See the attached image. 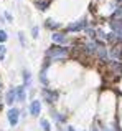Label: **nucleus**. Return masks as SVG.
Masks as SVG:
<instances>
[{"label": "nucleus", "mask_w": 122, "mask_h": 131, "mask_svg": "<svg viewBox=\"0 0 122 131\" xmlns=\"http://www.w3.org/2000/svg\"><path fill=\"white\" fill-rule=\"evenodd\" d=\"M33 37H35V38H36V37H38V28H36V27H35V28H33Z\"/></svg>", "instance_id": "nucleus-19"}, {"label": "nucleus", "mask_w": 122, "mask_h": 131, "mask_svg": "<svg viewBox=\"0 0 122 131\" xmlns=\"http://www.w3.org/2000/svg\"><path fill=\"white\" fill-rule=\"evenodd\" d=\"M86 48H87V51H89V53H94V51H97L99 45L94 43V42H91V43H87V45H86Z\"/></svg>", "instance_id": "nucleus-9"}, {"label": "nucleus", "mask_w": 122, "mask_h": 131, "mask_svg": "<svg viewBox=\"0 0 122 131\" xmlns=\"http://www.w3.org/2000/svg\"><path fill=\"white\" fill-rule=\"evenodd\" d=\"M3 58H5V47L0 45V60H3Z\"/></svg>", "instance_id": "nucleus-15"}, {"label": "nucleus", "mask_w": 122, "mask_h": 131, "mask_svg": "<svg viewBox=\"0 0 122 131\" xmlns=\"http://www.w3.org/2000/svg\"><path fill=\"white\" fill-rule=\"evenodd\" d=\"M51 38H53V42H56V43H64L66 42V37H64L63 33H53Z\"/></svg>", "instance_id": "nucleus-7"}, {"label": "nucleus", "mask_w": 122, "mask_h": 131, "mask_svg": "<svg viewBox=\"0 0 122 131\" xmlns=\"http://www.w3.org/2000/svg\"><path fill=\"white\" fill-rule=\"evenodd\" d=\"M112 18L114 20H117V18H119V20H122V5L119 7V8H117L116 10V12H114V15H112Z\"/></svg>", "instance_id": "nucleus-12"}, {"label": "nucleus", "mask_w": 122, "mask_h": 131, "mask_svg": "<svg viewBox=\"0 0 122 131\" xmlns=\"http://www.w3.org/2000/svg\"><path fill=\"white\" fill-rule=\"evenodd\" d=\"M30 111H32V115H33V116H38V115H40V111H41V105H40V101H38V100L32 101Z\"/></svg>", "instance_id": "nucleus-5"}, {"label": "nucleus", "mask_w": 122, "mask_h": 131, "mask_svg": "<svg viewBox=\"0 0 122 131\" xmlns=\"http://www.w3.org/2000/svg\"><path fill=\"white\" fill-rule=\"evenodd\" d=\"M45 98H46V100H50V103H53V100L56 98V95H51L48 90H45Z\"/></svg>", "instance_id": "nucleus-13"}, {"label": "nucleus", "mask_w": 122, "mask_h": 131, "mask_svg": "<svg viewBox=\"0 0 122 131\" xmlns=\"http://www.w3.org/2000/svg\"><path fill=\"white\" fill-rule=\"evenodd\" d=\"M48 27H53V28H56V27H58V23H51V20H50V22H48Z\"/></svg>", "instance_id": "nucleus-18"}, {"label": "nucleus", "mask_w": 122, "mask_h": 131, "mask_svg": "<svg viewBox=\"0 0 122 131\" xmlns=\"http://www.w3.org/2000/svg\"><path fill=\"white\" fill-rule=\"evenodd\" d=\"M111 55H112L114 58H119L120 55H122V50H120L119 47H116V48H112V50H111Z\"/></svg>", "instance_id": "nucleus-10"}, {"label": "nucleus", "mask_w": 122, "mask_h": 131, "mask_svg": "<svg viewBox=\"0 0 122 131\" xmlns=\"http://www.w3.org/2000/svg\"><path fill=\"white\" fill-rule=\"evenodd\" d=\"M97 55H99L102 60H106V58H107V51H106V48L99 47V48H97Z\"/></svg>", "instance_id": "nucleus-11"}, {"label": "nucleus", "mask_w": 122, "mask_h": 131, "mask_svg": "<svg viewBox=\"0 0 122 131\" xmlns=\"http://www.w3.org/2000/svg\"><path fill=\"white\" fill-rule=\"evenodd\" d=\"M48 55L50 58H66V55H68V50L66 48H63V47H53L51 50H48Z\"/></svg>", "instance_id": "nucleus-1"}, {"label": "nucleus", "mask_w": 122, "mask_h": 131, "mask_svg": "<svg viewBox=\"0 0 122 131\" xmlns=\"http://www.w3.org/2000/svg\"><path fill=\"white\" fill-rule=\"evenodd\" d=\"M104 131H114L112 128H104Z\"/></svg>", "instance_id": "nucleus-20"}, {"label": "nucleus", "mask_w": 122, "mask_h": 131, "mask_svg": "<svg viewBox=\"0 0 122 131\" xmlns=\"http://www.w3.org/2000/svg\"><path fill=\"white\" fill-rule=\"evenodd\" d=\"M5 40H7V33L5 32H3V30H0V42H5Z\"/></svg>", "instance_id": "nucleus-16"}, {"label": "nucleus", "mask_w": 122, "mask_h": 131, "mask_svg": "<svg viewBox=\"0 0 122 131\" xmlns=\"http://www.w3.org/2000/svg\"><path fill=\"white\" fill-rule=\"evenodd\" d=\"M93 131H97V129H96V128H94V129H93Z\"/></svg>", "instance_id": "nucleus-22"}, {"label": "nucleus", "mask_w": 122, "mask_h": 131, "mask_svg": "<svg viewBox=\"0 0 122 131\" xmlns=\"http://www.w3.org/2000/svg\"><path fill=\"white\" fill-rule=\"evenodd\" d=\"M8 121H10V125H13V126L18 123V110L17 108H12L8 111Z\"/></svg>", "instance_id": "nucleus-4"}, {"label": "nucleus", "mask_w": 122, "mask_h": 131, "mask_svg": "<svg viewBox=\"0 0 122 131\" xmlns=\"http://www.w3.org/2000/svg\"><path fill=\"white\" fill-rule=\"evenodd\" d=\"M84 27H86V22H84V20H81V22H76V23L68 25V32H79V30H83Z\"/></svg>", "instance_id": "nucleus-3"}, {"label": "nucleus", "mask_w": 122, "mask_h": 131, "mask_svg": "<svg viewBox=\"0 0 122 131\" xmlns=\"http://www.w3.org/2000/svg\"><path fill=\"white\" fill-rule=\"evenodd\" d=\"M111 28L114 30V35H116L117 40H122V22L119 20V22H111Z\"/></svg>", "instance_id": "nucleus-2"}, {"label": "nucleus", "mask_w": 122, "mask_h": 131, "mask_svg": "<svg viewBox=\"0 0 122 131\" xmlns=\"http://www.w3.org/2000/svg\"><path fill=\"white\" fill-rule=\"evenodd\" d=\"M41 126H43V129H45V131H50V129H51V128H50V123L46 121V119H41Z\"/></svg>", "instance_id": "nucleus-14"}, {"label": "nucleus", "mask_w": 122, "mask_h": 131, "mask_svg": "<svg viewBox=\"0 0 122 131\" xmlns=\"http://www.w3.org/2000/svg\"><path fill=\"white\" fill-rule=\"evenodd\" d=\"M15 98H17V88H13V90H10V91L7 93L5 103H8V105H12V103L15 101Z\"/></svg>", "instance_id": "nucleus-6"}, {"label": "nucleus", "mask_w": 122, "mask_h": 131, "mask_svg": "<svg viewBox=\"0 0 122 131\" xmlns=\"http://www.w3.org/2000/svg\"><path fill=\"white\" fill-rule=\"evenodd\" d=\"M17 98H18L20 101H23V100H25V88H23V86H18V88H17Z\"/></svg>", "instance_id": "nucleus-8"}, {"label": "nucleus", "mask_w": 122, "mask_h": 131, "mask_svg": "<svg viewBox=\"0 0 122 131\" xmlns=\"http://www.w3.org/2000/svg\"><path fill=\"white\" fill-rule=\"evenodd\" d=\"M23 78H25V81H26V83L30 81V73H28V71H25V73H23Z\"/></svg>", "instance_id": "nucleus-17"}, {"label": "nucleus", "mask_w": 122, "mask_h": 131, "mask_svg": "<svg viewBox=\"0 0 122 131\" xmlns=\"http://www.w3.org/2000/svg\"><path fill=\"white\" fill-rule=\"evenodd\" d=\"M117 2H119V3H120V5H122V0H117Z\"/></svg>", "instance_id": "nucleus-21"}]
</instances>
